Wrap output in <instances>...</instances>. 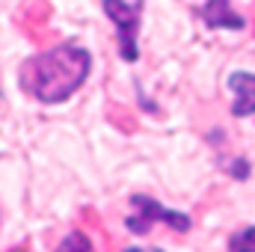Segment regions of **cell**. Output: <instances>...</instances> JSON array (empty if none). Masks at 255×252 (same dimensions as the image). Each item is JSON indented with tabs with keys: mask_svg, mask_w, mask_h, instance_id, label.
Returning <instances> with one entry per match:
<instances>
[{
	"mask_svg": "<svg viewBox=\"0 0 255 252\" xmlns=\"http://www.w3.org/2000/svg\"><path fill=\"white\" fill-rule=\"evenodd\" d=\"M104 12L119 24V48L125 60H136V24L142 3H125V0H104Z\"/></svg>",
	"mask_w": 255,
	"mask_h": 252,
	"instance_id": "2",
	"label": "cell"
},
{
	"mask_svg": "<svg viewBox=\"0 0 255 252\" xmlns=\"http://www.w3.org/2000/svg\"><path fill=\"white\" fill-rule=\"evenodd\" d=\"M199 15H202V18H205V24H208V27H214V30H217V27H235V30L247 27V21H244L241 15H235L229 3H220V0L202 3V6H199Z\"/></svg>",
	"mask_w": 255,
	"mask_h": 252,
	"instance_id": "5",
	"label": "cell"
},
{
	"mask_svg": "<svg viewBox=\"0 0 255 252\" xmlns=\"http://www.w3.org/2000/svg\"><path fill=\"white\" fill-rule=\"evenodd\" d=\"M232 172H235V178H247V175H250V163H247V160H238V163L232 166Z\"/></svg>",
	"mask_w": 255,
	"mask_h": 252,
	"instance_id": "9",
	"label": "cell"
},
{
	"mask_svg": "<svg viewBox=\"0 0 255 252\" xmlns=\"http://www.w3.org/2000/svg\"><path fill=\"white\" fill-rule=\"evenodd\" d=\"M130 202H133V208L139 211V220H142L145 226L154 223V220H160V223H166L169 229H178V232H187V229H190V217H187V214L166 211L157 199H148V196H130Z\"/></svg>",
	"mask_w": 255,
	"mask_h": 252,
	"instance_id": "3",
	"label": "cell"
},
{
	"mask_svg": "<svg viewBox=\"0 0 255 252\" xmlns=\"http://www.w3.org/2000/svg\"><path fill=\"white\" fill-rule=\"evenodd\" d=\"M125 226L130 229V232H136V235H145V232H148V226H145V223H142L139 217H128Z\"/></svg>",
	"mask_w": 255,
	"mask_h": 252,
	"instance_id": "8",
	"label": "cell"
},
{
	"mask_svg": "<svg viewBox=\"0 0 255 252\" xmlns=\"http://www.w3.org/2000/svg\"><path fill=\"white\" fill-rule=\"evenodd\" d=\"M229 89L235 92L232 113H235V116H253L255 113V74L235 71V74L229 77Z\"/></svg>",
	"mask_w": 255,
	"mask_h": 252,
	"instance_id": "4",
	"label": "cell"
},
{
	"mask_svg": "<svg viewBox=\"0 0 255 252\" xmlns=\"http://www.w3.org/2000/svg\"><path fill=\"white\" fill-rule=\"evenodd\" d=\"M125 252H142V250H136V247H130V250H125Z\"/></svg>",
	"mask_w": 255,
	"mask_h": 252,
	"instance_id": "10",
	"label": "cell"
},
{
	"mask_svg": "<svg viewBox=\"0 0 255 252\" xmlns=\"http://www.w3.org/2000/svg\"><path fill=\"white\" fill-rule=\"evenodd\" d=\"M86 74H89V54L77 45H60L39 57H30L18 71L24 92H30L45 104L65 101L71 92L80 89Z\"/></svg>",
	"mask_w": 255,
	"mask_h": 252,
	"instance_id": "1",
	"label": "cell"
},
{
	"mask_svg": "<svg viewBox=\"0 0 255 252\" xmlns=\"http://www.w3.org/2000/svg\"><path fill=\"white\" fill-rule=\"evenodd\" d=\"M229 252H255V226L241 229V232L229 241Z\"/></svg>",
	"mask_w": 255,
	"mask_h": 252,
	"instance_id": "6",
	"label": "cell"
},
{
	"mask_svg": "<svg viewBox=\"0 0 255 252\" xmlns=\"http://www.w3.org/2000/svg\"><path fill=\"white\" fill-rule=\"evenodd\" d=\"M60 252H89V238H86L83 232H71L63 241Z\"/></svg>",
	"mask_w": 255,
	"mask_h": 252,
	"instance_id": "7",
	"label": "cell"
}]
</instances>
